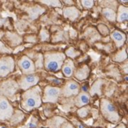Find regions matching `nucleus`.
<instances>
[{
	"label": "nucleus",
	"instance_id": "1",
	"mask_svg": "<svg viewBox=\"0 0 128 128\" xmlns=\"http://www.w3.org/2000/svg\"><path fill=\"white\" fill-rule=\"evenodd\" d=\"M42 103L41 91L39 86H36L24 92L22 96V107L26 112H30L37 108Z\"/></svg>",
	"mask_w": 128,
	"mask_h": 128
},
{
	"label": "nucleus",
	"instance_id": "2",
	"mask_svg": "<svg viewBox=\"0 0 128 128\" xmlns=\"http://www.w3.org/2000/svg\"><path fill=\"white\" fill-rule=\"evenodd\" d=\"M66 56L62 52H47L44 56V66L50 72H57L62 68Z\"/></svg>",
	"mask_w": 128,
	"mask_h": 128
},
{
	"label": "nucleus",
	"instance_id": "3",
	"mask_svg": "<svg viewBox=\"0 0 128 128\" xmlns=\"http://www.w3.org/2000/svg\"><path fill=\"white\" fill-rule=\"evenodd\" d=\"M100 111L105 119L112 122H116L120 119L116 107L108 99L100 100Z\"/></svg>",
	"mask_w": 128,
	"mask_h": 128
},
{
	"label": "nucleus",
	"instance_id": "4",
	"mask_svg": "<svg viewBox=\"0 0 128 128\" xmlns=\"http://www.w3.org/2000/svg\"><path fill=\"white\" fill-rule=\"evenodd\" d=\"M18 84L14 80H7L1 83L0 85V95L5 97H13L18 90Z\"/></svg>",
	"mask_w": 128,
	"mask_h": 128
},
{
	"label": "nucleus",
	"instance_id": "5",
	"mask_svg": "<svg viewBox=\"0 0 128 128\" xmlns=\"http://www.w3.org/2000/svg\"><path fill=\"white\" fill-rule=\"evenodd\" d=\"M60 95V88L54 86H46L44 90L42 101L44 103H56Z\"/></svg>",
	"mask_w": 128,
	"mask_h": 128
},
{
	"label": "nucleus",
	"instance_id": "6",
	"mask_svg": "<svg viewBox=\"0 0 128 128\" xmlns=\"http://www.w3.org/2000/svg\"><path fill=\"white\" fill-rule=\"evenodd\" d=\"M15 62L10 56L0 58V78H4L14 70Z\"/></svg>",
	"mask_w": 128,
	"mask_h": 128
},
{
	"label": "nucleus",
	"instance_id": "7",
	"mask_svg": "<svg viewBox=\"0 0 128 128\" xmlns=\"http://www.w3.org/2000/svg\"><path fill=\"white\" fill-rule=\"evenodd\" d=\"M39 81H40L39 76L35 74H32L23 75L19 79L18 84L19 88L24 91H26L29 88L36 86L38 84Z\"/></svg>",
	"mask_w": 128,
	"mask_h": 128
},
{
	"label": "nucleus",
	"instance_id": "8",
	"mask_svg": "<svg viewBox=\"0 0 128 128\" xmlns=\"http://www.w3.org/2000/svg\"><path fill=\"white\" fill-rule=\"evenodd\" d=\"M14 114V108L9 100L3 96H0V120L10 119Z\"/></svg>",
	"mask_w": 128,
	"mask_h": 128
},
{
	"label": "nucleus",
	"instance_id": "9",
	"mask_svg": "<svg viewBox=\"0 0 128 128\" xmlns=\"http://www.w3.org/2000/svg\"><path fill=\"white\" fill-rule=\"evenodd\" d=\"M18 66L24 75L32 74L36 71L33 61L27 56H23L18 62Z\"/></svg>",
	"mask_w": 128,
	"mask_h": 128
},
{
	"label": "nucleus",
	"instance_id": "10",
	"mask_svg": "<svg viewBox=\"0 0 128 128\" xmlns=\"http://www.w3.org/2000/svg\"><path fill=\"white\" fill-rule=\"evenodd\" d=\"M80 86L74 80L68 81L63 88L61 90V93L66 97H70L72 96H77L79 93Z\"/></svg>",
	"mask_w": 128,
	"mask_h": 128
},
{
	"label": "nucleus",
	"instance_id": "11",
	"mask_svg": "<svg viewBox=\"0 0 128 128\" xmlns=\"http://www.w3.org/2000/svg\"><path fill=\"white\" fill-rule=\"evenodd\" d=\"M63 15L66 18L70 19V21L74 22L79 17L80 10L75 6H67L63 9Z\"/></svg>",
	"mask_w": 128,
	"mask_h": 128
},
{
	"label": "nucleus",
	"instance_id": "12",
	"mask_svg": "<svg viewBox=\"0 0 128 128\" xmlns=\"http://www.w3.org/2000/svg\"><path fill=\"white\" fill-rule=\"evenodd\" d=\"M90 100V96L87 92H79L74 99V104L78 108H82L87 105Z\"/></svg>",
	"mask_w": 128,
	"mask_h": 128
},
{
	"label": "nucleus",
	"instance_id": "13",
	"mask_svg": "<svg viewBox=\"0 0 128 128\" xmlns=\"http://www.w3.org/2000/svg\"><path fill=\"white\" fill-rule=\"evenodd\" d=\"M111 37L118 48H121L126 41V35L120 30L113 31L111 34Z\"/></svg>",
	"mask_w": 128,
	"mask_h": 128
},
{
	"label": "nucleus",
	"instance_id": "14",
	"mask_svg": "<svg viewBox=\"0 0 128 128\" xmlns=\"http://www.w3.org/2000/svg\"><path fill=\"white\" fill-rule=\"evenodd\" d=\"M62 74L66 78H70L73 75L74 70V63L72 60L69 58V60L64 61L62 66Z\"/></svg>",
	"mask_w": 128,
	"mask_h": 128
},
{
	"label": "nucleus",
	"instance_id": "15",
	"mask_svg": "<svg viewBox=\"0 0 128 128\" xmlns=\"http://www.w3.org/2000/svg\"><path fill=\"white\" fill-rule=\"evenodd\" d=\"M6 40L10 44V46L14 47L19 45L22 41L23 39L21 36H19L18 34L14 33V32H6Z\"/></svg>",
	"mask_w": 128,
	"mask_h": 128
},
{
	"label": "nucleus",
	"instance_id": "16",
	"mask_svg": "<svg viewBox=\"0 0 128 128\" xmlns=\"http://www.w3.org/2000/svg\"><path fill=\"white\" fill-rule=\"evenodd\" d=\"M90 73V68H88V66L85 65V66H83L80 68H78V70L75 71V73H74V78L77 80L84 81L88 77Z\"/></svg>",
	"mask_w": 128,
	"mask_h": 128
},
{
	"label": "nucleus",
	"instance_id": "17",
	"mask_svg": "<svg viewBox=\"0 0 128 128\" xmlns=\"http://www.w3.org/2000/svg\"><path fill=\"white\" fill-rule=\"evenodd\" d=\"M128 19V9L124 6H119L118 13L116 14V21L120 23L126 22Z\"/></svg>",
	"mask_w": 128,
	"mask_h": 128
},
{
	"label": "nucleus",
	"instance_id": "18",
	"mask_svg": "<svg viewBox=\"0 0 128 128\" xmlns=\"http://www.w3.org/2000/svg\"><path fill=\"white\" fill-rule=\"evenodd\" d=\"M103 81L101 79H98L96 80L94 83L92 84L91 86L90 90V96H94L96 94L97 95H100L101 94V88L103 85Z\"/></svg>",
	"mask_w": 128,
	"mask_h": 128
},
{
	"label": "nucleus",
	"instance_id": "19",
	"mask_svg": "<svg viewBox=\"0 0 128 128\" xmlns=\"http://www.w3.org/2000/svg\"><path fill=\"white\" fill-rule=\"evenodd\" d=\"M102 14L110 22H116V13L113 9L111 8H104L103 9Z\"/></svg>",
	"mask_w": 128,
	"mask_h": 128
},
{
	"label": "nucleus",
	"instance_id": "20",
	"mask_svg": "<svg viewBox=\"0 0 128 128\" xmlns=\"http://www.w3.org/2000/svg\"><path fill=\"white\" fill-rule=\"evenodd\" d=\"M127 58V53H126V49H122V50L118 52L116 55L113 56V60L115 62H124L126 60Z\"/></svg>",
	"mask_w": 128,
	"mask_h": 128
},
{
	"label": "nucleus",
	"instance_id": "21",
	"mask_svg": "<svg viewBox=\"0 0 128 128\" xmlns=\"http://www.w3.org/2000/svg\"><path fill=\"white\" fill-rule=\"evenodd\" d=\"M63 122H65V120L62 119V117H55L49 121V126H51L52 128L60 127Z\"/></svg>",
	"mask_w": 128,
	"mask_h": 128
},
{
	"label": "nucleus",
	"instance_id": "22",
	"mask_svg": "<svg viewBox=\"0 0 128 128\" xmlns=\"http://www.w3.org/2000/svg\"><path fill=\"white\" fill-rule=\"evenodd\" d=\"M81 55V52L79 51L76 50L74 48H67L65 52V56H68L70 58H75L78 56H79Z\"/></svg>",
	"mask_w": 128,
	"mask_h": 128
},
{
	"label": "nucleus",
	"instance_id": "23",
	"mask_svg": "<svg viewBox=\"0 0 128 128\" xmlns=\"http://www.w3.org/2000/svg\"><path fill=\"white\" fill-rule=\"evenodd\" d=\"M40 2L44 3V4H46L48 6H51L53 7H61L62 6V2L58 1V0H48V1H45V0H42V1H40Z\"/></svg>",
	"mask_w": 128,
	"mask_h": 128
},
{
	"label": "nucleus",
	"instance_id": "24",
	"mask_svg": "<svg viewBox=\"0 0 128 128\" xmlns=\"http://www.w3.org/2000/svg\"><path fill=\"white\" fill-rule=\"evenodd\" d=\"M35 68H42L44 66V56L42 54H38L36 56V62L34 63Z\"/></svg>",
	"mask_w": 128,
	"mask_h": 128
},
{
	"label": "nucleus",
	"instance_id": "25",
	"mask_svg": "<svg viewBox=\"0 0 128 128\" xmlns=\"http://www.w3.org/2000/svg\"><path fill=\"white\" fill-rule=\"evenodd\" d=\"M40 37L42 41H48L49 40V37H50V34H49L48 30L42 28L40 32Z\"/></svg>",
	"mask_w": 128,
	"mask_h": 128
},
{
	"label": "nucleus",
	"instance_id": "26",
	"mask_svg": "<svg viewBox=\"0 0 128 128\" xmlns=\"http://www.w3.org/2000/svg\"><path fill=\"white\" fill-rule=\"evenodd\" d=\"M12 52V50L10 48H8L5 44L0 41V53L2 54H10Z\"/></svg>",
	"mask_w": 128,
	"mask_h": 128
},
{
	"label": "nucleus",
	"instance_id": "27",
	"mask_svg": "<svg viewBox=\"0 0 128 128\" xmlns=\"http://www.w3.org/2000/svg\"><path fill=\"white\" fill-rule=\"evenodd\" d=\"M88 113V108H86V107H82L80 108V109H78V114L80 117L82 118H85Z\"/></svg>",
	"mask_w": 128,
	"mask_h": 128
},
{
	"label": "nucleus",
	"instance_id": "28",
	"mask_svg": "<svg viewBox=\"0 0 128 128\" xmlns=\"http://www.w3.org/2000/svg\"><path fill=\"white\" fill-rule=\"evenodd\" d=\"M82 6L85 9H90L94 6V1H88V0H82L81 1Z\"/></svg>",
	"mask_w": 128,
	"mask_h": 128
},
{
	"label": "nucleus",
	"instance_id": "29",
	"mask_svg": "<svg viewBox=\"0 0 128 128\" xmlns=\"http://www.w3.org/2000/svg\"><path fill=\"white\" fill-rule=\"evenodd\" d=\"M98 28H99L100 32L102 34H104V35H107V34L108 33V28L105 26H104V24H100L99 27H98Z\"/></svg>",
	"mask_w": 128,
	"mask_h": 128
},
{
	"label": "nucleus",
	"instance_id": "30",
	"mask_svg": "<svg viewBox=\"0 0 128 128\" xmlns=\"http://www.w3.org/2000/svg\"><path fill=\"white\" fill-rule=\"evenodd\" d=\"M26 40L27 42H30V43H35L36 42V37L34 35H30V36H27L26 37Z\"/></svg>",
	"mask_w": 128,
	"mask_h": 128
},
{
	"label": "nucleus",
	"instance_id": "31",
	"mask_svg": "<svg viewBox=\"0 0 128 128\" xmlns=\"http://www.w3.org/2000/svg\"><path fill=\"white\" fill-rule=\"evenodd\" d=\"M60 128H74V126L72 124H69V122H65L64 124H62Z\"/></svg>",
	"mask_w": 128,
	"mask_h": 128
},
{
	"label": "nucleus",
	"instance_id": "32",
	"mask_svg": "<svg viewBox=\"0 0 128 128\" xmlns=\"http://www.w3.org/2000/svg\"><path fill=\"white\" fill-rule=\"evenodd\" d=\"M36 126V122H33V121H31V122L28 124L27 128H35Z\"/></svg>",
	"mask_w": 128,
	"mask_h": 128
},
{
	"label": "nucleus",
	"instance_id": "33",
	"mask_svg": "<svg viewBox=\"0 0 128 128\" xmlns=\"http://www.w3.org/2000/svg\"><path fill=\"white\" fill-rule=\"evenodd\" d=\"M62 2L66 3V5H68L69 6H72L73 4H74V1H70V0H64V1H62Z\"/></svg>",
	"mask_w": 128,
	"mask_h": 128
},
{
	"label": "nucleus",
	"instance_id": "34",
	"mask_svg": "<svg viewBox=\"0 0 128 128\" xmlns=\"http://www.w3.org/2000/svg\"><path fill=\"white\" fill-rule=\"evenodd\" d=\"M116 128H126V126L124 124H120L119 126H118L117 127H116Z\"/></svg>",
	"mask_w": 128,
	"mask_h": 128
},
{
	"label": "nucleus",
	"instance_id": "35",
	"mask_svg": "<svg viewBox=\"0 0 128 128\" xmlns=\"http://www.w3.org/2000/svg\"><path fill=\"white\" fill-rule=\"evenodd\" d=\"M120 2H122V3H127V1L126 0H125V1H120Z\"/></svg>",
	"mask_w": 128,
	"mask_h": 128
},
{
	"label": "nucleus",
	"instance_id": "36",
	"mask_svg": "<svg viewBox=\"0 0 128 128\" xmlns=\"http://www.w3.org/2000/svg\"><path fill=\"white\" fill-rule=\"evenodd\" d=\"M78 128H84V126H83L82 124H80L79 126H78Z\"/></svg>",
	"mask_w": 128,
	"mask_h": 128
},
{
	"label": "nucleus",
	"instance_id": "37",
	"mask_svg": "<svg viewBox=\"0 0 128 128\" xmlns=\"http://www.w3.org/2000/svg\"><path fill=\"white\" fill-rule=\"evenodd\" d=\"M0 96H1V95H0Z\"/></svg>",
	"mask_w": 128,
	"mask_h": 128
}]
</instances>
